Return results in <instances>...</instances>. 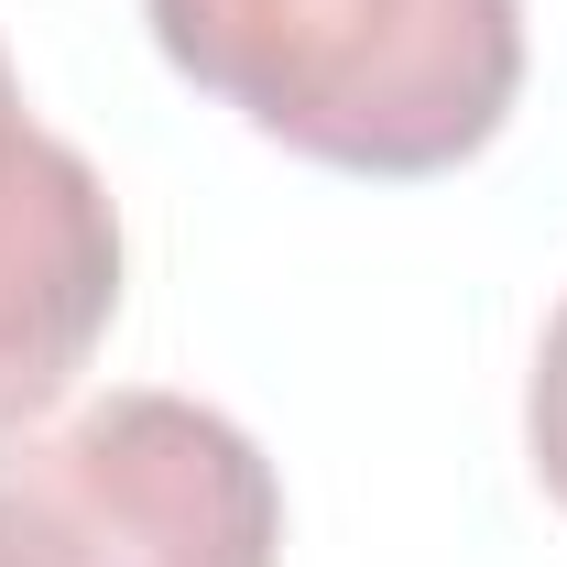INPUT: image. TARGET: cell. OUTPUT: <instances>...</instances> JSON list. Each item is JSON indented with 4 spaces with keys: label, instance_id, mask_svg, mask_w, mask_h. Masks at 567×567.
Here are the masks:
<instances>
[{
    "label": "cell",
    "instance_id": "3",
    "mask_svg": "<svg viewBox=\"0 0 567 567\" xmlns=\"http://www.w3.org/2000/svg\"><path fill=\"white\" fill-rule=\"evenodd\" d=\"M121 306V208L66 132L22 110L0 55V425H33L66 393Z\"/></svg>",
    "mask_w": 567,
    "mask_h": 567
},
{
    "label": "cell",
    "instance_id": "2",
    "mask_svg": "<svg viewBox=\"0 0 567 567\" xmlns=\"http://www.w3.org/2000/svg\"><path fill=\"white\" fill-rule=\"evenodd\" d=\"M274 458L186 393L0 425V567H274Z\"/></svg>",
    "mask_w": 567,
    "mask_h": 567
},
{
    "label": "cell",
    "instance_id": "1",
    "mask_svg": "<svg viewBox=\"0 0 567 567\" xmlns=\"http://www.w3.org/2000/svg\"><path fill=\"white\" fill-rule=\"evenodd\" d=\"M175 76L339 175H447L524 87V0H142Z\"/></svg>",
    "mask_w": 567,
    "mask_h": 567
},
{
    "label": "cell",
    "instance_id": "4",
    "mask_svg": "<svg viewBox=\"0 0 567 567\" xmlns=\"http://www.w3.org/2000/svg\"><path fill=\"white\" fill-rule=\"evenodd\" d=\"M524 436H535V481L567 502V306L546 317V350H535V382H524Z\"/></svg>",
    "mask_w": 567,
    "mask_h": 567
}]
</instances>
